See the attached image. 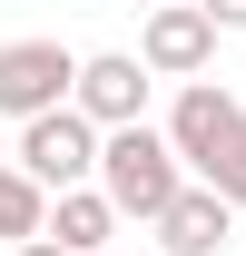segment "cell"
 <instances>
[{"instance_id":"cell-1","label":"cell","mask_w":246,"mask_h":256,"mask_svg":"<svg viewBox=\"0 0 246 256\" xmlns=\"http://www.w3.org/2000/svg\"><path fill=\"white\" fill-rule=\"evenodd\" d=\"M168 148L197 188H216L226 207H246V108L236 89H216V79H187L178 108H168Z\"/></svg>"},{"instance_id":"cell-5","label":"cell","mask_w":246,"mask_h":256,"mask_svg":"<svg viewBox=\"0 0 246 256\" xmlns=\"http://www.w3.org/2000/svg\"><path fill=\"white\" fill-rule=\"evenodd\" d=\"M69 79H79V50H69V40H0V118L60 108Z\"/></svg>"},{"instance_id":"cell-11","label":"cell","mask_w":246,"mask_h":256,"mask_svg":"<svg viewBox=\"0 0 246 256\" xmlns=\"http://www.w3.org/2000/svg\"><path fill=\"white\" fill-rule=\"evenodd\" d=\"M10 256H69V246H60V236H20Z\"/></svg>"},{"instance_id":"cell-10","label":"cell","mask_w":246,"mask_h":256,"mask_svg":"<svg viewBox=\"0 0 246 256\" xmlns=\"http://www.w3.org/2000/svg\"><path fill=\"white\" fill-rule=\"evenodd\" d=\"M197 10L216 20V40H236V30H246V0H197Z\"/></svg>"},{"instance_id":"cell-12","label":"cell","mask_w":246,"mask_h":256,"mask_svg":"<svg viewBox=\"0 0 246 256\" xmlns=\"http://www.w3.org/2000/svg\"><path fill=\"white\" fill-rule=\"evenodd\" d=\"M108 256H118V246H108Z\"/></svg>"},{"instance_id":"cell-9","label":"cell","mask_w":246,"mask_h":256,"mask_svg":"<svg viewBox=\"0 0 246 256\" xmlns=\"http://www.w3.org/2000/svg\"><path fill=\"white\" fill-rule=\"evenodd\" d=\"M40 217H50V188H40V178H20V168L0 158V236L20 246V236H40Z\"/></svg>"},{"instance_id":"cell-6","label":"cell","mask_w":246,"mask_h":256,"mask_svg":"<svg viewBox=\"0 0 246 256\" xmlns=\"http://www.w3.org/2000/svg\"><path fill=\"white\" fill-rule=\"evenodd\" d=\"M69 108H79L89 128H128V118H148V69H138V50H79Z\"/></svg>"},{"instance_id":"cell-7","label":"cell","mask_w":246,"mask_h":256,"mask_svg":"<svg viewBox=\"0 0 246 256\" xmlns=\"http://www.w3.org/2000/svg\"><path fill=\"white\" fill-rule=\"evenodd\" d=\"M148 226H158V246H168V256H226V236H236V207H226L216 188H197V178H187V188L168 197Z\"/></svg>"},{"instance_id":"cell-4","label":"cell","mask_w":246,"mask_h":256,"mask_svg":"<svg viewBox=\"0 0 246 256\" xmlns=\"http://www.w3.org/2000/svg\"><path fill=\"white\" fill-rule=\"evenodd\" d=\"M216 60V20L197 0H148V20H138V69L148 79H207Z\"/></svg>"},{"instance_id":"cell-8","label":"cell","mask_w":246,"mask_h":256,"mask_svg":"<svg viewBox=\"0 0 246 256\" xmlns=\"http://www.w3.org/2000/svg\"><path fill=\"white\" fill-rule=\"evenodd\" d=\"M40 236H60L69 256H108V236H118V207L98 188H60L50 197V217H40Z\"/></svg>"},{"instance_id":"cell-3","label":"cell","mask_w":246,"mask_h":256,"mask_svg":"<svg viewBox=\"0 0 246 256\" xmlns=\"http://www.w3.org/2000/svg\"><path fill=\"white\" fill-rule=\"evenodd\" d=\"M10 168H20V178H40L50 197H60V188H89V178H98V128L60 98V108L20 118V158H10Z\"/></svg>"},{"instance_id":"cell-2","label":"cell","mask_w":246,"mask_h":256,"mask_svg":"<svg viewBox=\"0 0 246 256\" xmlns=\"http://www.w3.org/2000/svg\"><path fill=\"white\" fill-rule=\"evenodd\" d=\"M118 217H138L148 226L168 197L187 188V168H178V148H168V128H148V118H128V128H98V178H89Z\"/></svg>"}]
</instances>
